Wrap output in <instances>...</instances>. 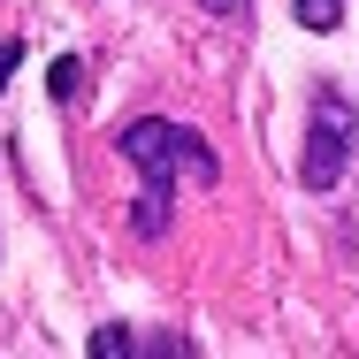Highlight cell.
Returning a JSON list of instances; mask_svg holds the SVG:
<instances>
[{"instance_id": "7", "label": "cell", "mask_w": 359, "mask_h": 359, "mask_svg": "<svg viewBox=\"0 0 359 359\" xmlns=\"http://www.w3.org/2000/svg\"><path fill=\"white\" fill-rule=\"evenodd\" d=\"M207 15H222V23H237V15H252V0H207Z\"/></svg>"}, {"instance_id": "5", "label": "cell", "mask_w": 359, "mask_h": 359, "mask_svg": "<svg viewBox=\"0 0 359 359\" xmlns=\"http://www.w3.org/2000/svg\"><path fill=\"white\" fill-rule=\"evenodd\" d=\"M290 8H298V23H306L313 39H329V31L344 23V8H337V0H290Z\"/></svg>"}, {"instance_id": "4", "label": "cell", "mask_w": 359, "mask_h": 359, "mask_svg": "<svg viewBox=\"0 0 359 359\" xmlns=\"http://www.w3.org/2000/svg\"><path fill=\"white\" fill-rule=\"evenodd\" d=\"M46 92H54V107H76V100H84V62L62 54V62L46 69Z\"/></svg>"}, {"instance_id": "2", "label": "cell", "mask_w": 359, "mask_h": 359, "mask_svg": "<svg viewBox=\"0 0 359 359\" xmlns=\"http://www.w3.org/2000/svg\"><path fill=\"white\" fill-rule=\"evenodd\" d=\"M352 145H359V107L344 84H321L313 107H306V153H298V184L306 191H337L344 168H352Z\"/></svg>"}, {"instance_id": "1", "label": "cell", "mask_w": 359, "mask_h": 359, "mask_svg": "<svg viewBox=\"0 0 359 359\" xmlns=\"http://www.w3.org/2000/svg\"><path fill=\"white\" fill-rule=\"evenodd\" d=\"M123 161L138 168L145 184H176V176H191V184H215L222 176V161L207 153V138L199 130H184V123H161V115H138V123H123Z\"/></svg>"}, {"instance_id": "8", "label": "cell", "mask_w": 359, "mask_h": 359, "mask_svg": "<svg viewBox=\"0 0 359 359\" xmlns=\"http://www.w3.org/2000/svg\"><path fill=\"white\" fill-rule=\"evenodd\" d=\"M15 62H23V46H15V39H0V84L15 76Z\"/></svg>"}, {"instance_id": "6", "label": "cell", "mask_w": 359, "mask_h": 359, "mask_svg": "<svg viewBox=\"0 0 359 359\" xmlns=\"http://www.w3.org/2000/svg\"><path fill=\"white\" fill-rule=\"evenodd\" d=\"M84 352H92V359H130V352H138V337H130V329H100Z\"/></svg>"}, {"instance_id": "3", "label": "cell", "mask_w": 359, "mask_h": 359, "mask_svg": "<svg viewBox=\"0 0 359 359\" xmlns=\"http://www.w3.org/2000/svg\"><path fill=\"white\" fill-rule=\"evenodd\" d=\"M130 229L138 237H168V191L161 184H145L138 199H130Z\"/></svg>"}]
</instances>
